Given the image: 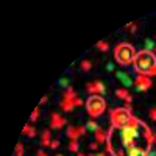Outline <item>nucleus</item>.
Masks as SVG:
<instances>
[{
    "instance_id": "f257e3e1",
    "label": "nucleus",
    "mask_w": 156,
    "mask_h": 156,
    "mask_svg": "<svg viewBox=\"0 0 156 156\" xmlns=\"http://www.w3.org/2000/svg\"><path fill=\"white\" fill-rule=\"evenodd\" d=\"M154 142L150 126L137 117L123 125H111L106 134V148L111 156H148Z\"/></svg>"
},
{
    "instance_id": "f03ea898",
    "label": "nucleus",
    "mask_w": 156,
    "mask_h": 156,
    "mask_svg": "<svg viewBox=\"0 0 156 156\" xmlns=\"http://www.w3.org/2000/svg\"><path fill=\"white\" fill-rule=\"evenodd\" d=\"M133 67H134V72L142 76L150 78V76L156 75V55L148 50L137 51L136 59L133 62Z\"/></svg>"
},
{
    "instance_id": "7ed1b4c3",
    "label": "nucleus",
    "mask_w": 156,
    "mask_h": 156,
    "mask_svg": "<svg viewBox=\"0 0 156 156\" xmlns=\"http://www.w3.org/2000/svg\"><path fill=\"white\" fill-rule=\"evenodd\" d=\"M136 55H137L136 48L128 42L119 44L114 50V58L119 64H122V66H129V64H133L134 59H136Z\"/></svg>"
},
{
    "instance_id": "20e7f679",
    "label": "nucleus",
    "mask_w": 156,
    "mask_h": 156,
    "mask_svg": "<svg viewBox=\"0 0 156 156\" xmlns=\"http://www.w3.org/2000/svg\"><path fill=\"white\" fill-rule=\"evenodd\" d=\"M86 109L90 117H98L105 112L106 109V101L101 95H90L86 100Z\"/></svg>"
},
{
    "instance_id": "39448f33",
    "label": "nucleus",
    "mask_w": 156,
    "mask_h": 156,
    "mask_svg": "<svg viewBox=\"0 0 156 156\" xmlns=\"http://www.w3.org/2000/svg\"><path fill=\"white\" fill-rule=\"evenodd\" d=\"M109 115H111L112 125H123L133 117L131 111H129V105H126L125 108H114V109H111Z\"/></svg>"
},
{
    "instance_id": "423d86ee",
    "label": "nucleus",
    "mask_w": 156,
    "mask_h": 156,
    "mask_svg": "<svg viewBox=\"0 0 156 156\" xmlns=\"http://www.w3.org/2000/svg\"><path fill=\"white\" fill-rule=\"evenodd\" d=\"M80 105H83V101L75 95L73 89L69 87L66 92H64V95H62V100H61V109H62V111H72L75 106H80Z\"/></svg>"
},
{
    "instance_id": "0eeeda50",
    "label": "nucleus",
    "mask_w": 156,
    "mask_h": 156,
    "mask_svg": "<svg viewBox=\"0 0 156 156\" xmlns=\"http://www.w3.org/2000/svg\"><path fill=\"white\" fill-rule=\"evenodd\" d=\"M134 86L137 90H147L150 86H151V80L148 76H142V75H137L136 80H134Z\"/></svg>"
},
{
    "instance_id": "6e6552de",
    "label": "nucleus",
    "mask_w": 156,
    "mask_h": 156,
    "mask_svg": "<svg viewBox=\"0 0 156 156\" xmlns=\"http://www.w3.org/2000/svg\"><path fill=\"white\" fill-rule=\"evenodd\" d=\"M86 89H87V92H89L90 95H101L103 92H105V86H103L100 81L89 83V84L86 86Z\"/></svg>"
},
{
    "instance_id": "1a4fd4ad",
    "label": "nucleus",
    "mask_w": 156,
    "mask_h": 156,
    "mask_svg": "<svg viewBox=\"0 0 156 156\" xmlns=\"http://www.w3.org/2000/svg\"><path fill=\"white\" fill-rule=\"evenodd\" d=\"M86 128L84 126H69L67 128V136L70 137V140H76L81 134H84Z\"/></svg>"
},
{
    "instance_id": "9d476101",
    "label": "nucleus",
    "mask_w": 156,
    "mask_h": 156,
    "mask_svg": "<svg viewBox=\"0 0 156 156\" xmlns=\"http://www.w3.org/2000/svg\"><path fill=\"white\" fill-rule=\"evenodd\" d=\"M64 122H66V120H64L59 114H56V112L51 114V122H50L51 128H61V126L64 125Z\"/></svg>"
},
{
    "instance_id": "9b49d317",
    "label": "nucleus",
    "mask_w": 156,
    "mask_h": 156,
    "mask_svg": "<svg viewBox=\"0 0 156 156\" xmlns=\"http://www.w3.org/2000/svg\"><path fill=\"white\" fill-rule=\"evenodd\" d=\"M115 76L119 78V80L125 84V86H131L133 84V81H131V78H129L126 73H123V72H115Z\"/></svg>"
},
{
    "instance_id": "f8f14e48",
    "label": "nucleus",
    "mask_w": 156,
    "mask_h": 156,
    "mask_svg": "<svg viewBox=\"0 0 156 156\" xmlns=\"http://www.w3.org/2000/svg\"><path fill=\"white\" fill-rule=\"evenodd\" d=\"M94 134H95V140H97V144H103V142H106V134H108V133H105L103 129H100V128H98Z\"/></svg>"
},
{
    "instance_id": "ddd939ff",
    "label": "nucleus",
    "mask_w": 156,
    "mask_h": 156,
    "mask_svg": "<svg viewBox=\"0 0 156 156\" xmlns=\"http://www.w3.org/2000/svg\"><path fill=\"white\" fill-rule=\"evenodd\" d=\"M115 94H117V97H119V98L126 100L128 103L131 101V95L128 94V90H126V89H117V90H115Z\"/></svg>"
},
{
    "instance_id": "4468645a",
    "label": "nucleus",
    "mask_w": 156,
    "mask_h": 156,
    "mask_svg": "<svg viewBox=\"0 0 156 156\" xmlns=\"http://www.w3.org/2000/svg\"><path fill=\"white\" fill-rule=\"evenodd\" d=\"M22 134H25L27 137H33V136H36V129H34V126H31V125L28 123V125H25V126H23Z\"/></svg>"
},
{
    "instance_id": "2eb2a0df",
    "label": "nucleus",
    "mask_w": 156,
    "mask_h": 156,
    "mask_svg": "<svg viewBox=\"0 0 156 156\" xmlns=\"http://www.w3.org/2000/svg\"><path fill=\"white\" fill-rule=\"evenodd\" d=\"M41 144L44 145V147H48L51 142H50V131H44L42 133V140H41Z\"/></svg>"
},
{
    "instance_id": "dca6fc26",
    "label": "nucleus",
    "mask_w": 156,
    "mask_h": 156,
    "mask_svg": "<svg viewBox=\"0 0 156 156\" xmlns=\"http://www.w3.org/2000/svg\"><path fill=\"white\" fill-rule=\"evenodd\" d=\"M86 128H87V129H92V131H94V133H95V131H97V129H98V126H97V123H95V122H92V120H90V122L87 123V126H86Z\"/></svg>"
},
{
    "instance_id": "f3484780",
    "label": "nucleus",
    "mask_w": 156,
    "mask_h": 156,
    "mask_svg": "<svg viewBox=\"0 0 156 156\" xmlns=\"http://www.w3.org/2000/svg\"><path fill=\"white\" fill-rule=\"evenodd\" d=\"M108 47H109V45H108L106 42H103V41H101V42H97V48H100V50H103V51L108 50Z\"/></svg>"
},
{
    "instance_id": "a211bd4d",
    "label": "nucleus",
    "mask_w": 156,
    "mask_h": 156,
    "mask_svg": "<svg viewBox=\"0 0 156 156\" xmlns=\"http://www.w3.org/2000/svg\"><path fill=\"white\" fill-rule=\"evenodd\" d=\"M37 117H39V109L36 108V109L33 111V114H31V117H30V120H31V122H34V120H37Z\"/></svg>"
},
{
    "instance_id": "6ab92c4d",
    "label": "nucleus",
    "mask_w": 156,
    "mask_h": 156,
    "mask_svg": "<svg viewBox=\"0 0 156 156\" xmlns=\"http://www.w3.org/2000/svg\"><path fill=\"white\" fill-rule=\"evenodd\" d=\"M16 156H23V148H22V144H17V147H16Z\"/></svg>"
},
{
    "instance_id": "aec40b11",
    "label": "nucleus",
    "mask_w": 156,
    "mask_h": 156,
    "mask_svg": "<svg viewBox=\"0 0 156 156\" xmlns=\"http://www.w3.org/2000/svg\"><path fill=\"white\" fill-rule=\"evenodd\" d=\"M69 148H70L72 151H78V144H76V140H70Z\"/></svg>"
},
{
    "instance_id": "412c9836",
    "label": "nucleus",
    "mask_w": 156,
    "mask_h": 156,
    "mask_svg": "<svg viewBox=\"0 0 156 156\" xmlns=\"http://www.w3.org/2000/svg\"><path fill=\"white\" fill-rule=\"evenodd\" d=\"M81 69H83V70H89V69H90V62H89V61H83V62H81Z\"/></svg>"
},
{
    "instance_id": "4be33fe9",
    "label": "nucleus",
    "mask_w": 156,
    "mask_h": 156,
    "mask_svg": "<svg viewBox=\"0 0 156 156\" xmlns=\"http://www.w3.org/2000/svg\"><path fill=\"white\" fill-rule=\"evenodd\" d=\"M150 117H151L153 120H156V108H153V109L150 111Z\"/></svg>"
},
{
    "instance_id": "5701e85b",
    "label": "nucleus",
    "mask_w": 156,
    "mask_h": 156,
    "mask_svg": "<svg viewBox=\"0 0 156 156\" xmlns=\"http://www.w3.org/2000/svg\"><path fill=\"white\" fill-rule=\"evenodd\" d=\"M58 145H59V140H53V142L50 144V147H51V148H58Z\"/></svg>"
},
{
    "instance_id": "b1692460",
    "label": "nucleus",
    "mask_w": 156,
    "mask_h": 156,
    "mask_svg": "<svg viewBox=\"0 0 156 156\" xmlns=\"http://www.w3.org/2000/svg\"><path fill=\"white\" fill-rule=\"evenodd\" d=\"M36 156H47V154H45V153H44V151H42V150H39V151H37V154H36Z\"/></svg>"
},
{
    "instance_id": "393cba45",
    "label": "nucleus",
    "mask_w": 156,
    "mask_h": 156,
    "mask_svg": "<svg viewBox=\"0 0 156 156\" xmlns=\"http://www.w3.org/2000/svg\"><path fill=\"white\" fill-rule=\"evenodd\" d=\"M89 156H106V154H103V153H100V154H89Z\"/></svg>"
},
{
    "instance_id": "a878e982",
    "label": "nucleus",
    "mask_w": 156,
    "mask_h": 156,
    "mask_svg": "<svg viewBox=\"0 0 156 156\" xmlns=\"http://www.w3.org/2000/svg\"><path fill=\"white\" fill-rule=\"evenodd\" d=\"M154 140H156V137H154Z\"/></svg>"
},
{
    "instance_id": "bb28decb",
    "label": "nucleus",
    "mask_w": 156,
    "mask_h": 156,
    "mask_svg": "<svg viewBox=\"0 0 156 156\" xmlns=\"http://www.w3.org/2000/svg\"><path fill=\"white\" fill-rule=\"evenodd\" d=\"M58 156H59V154H58Z\"/></svg>"
}]
</instances>
